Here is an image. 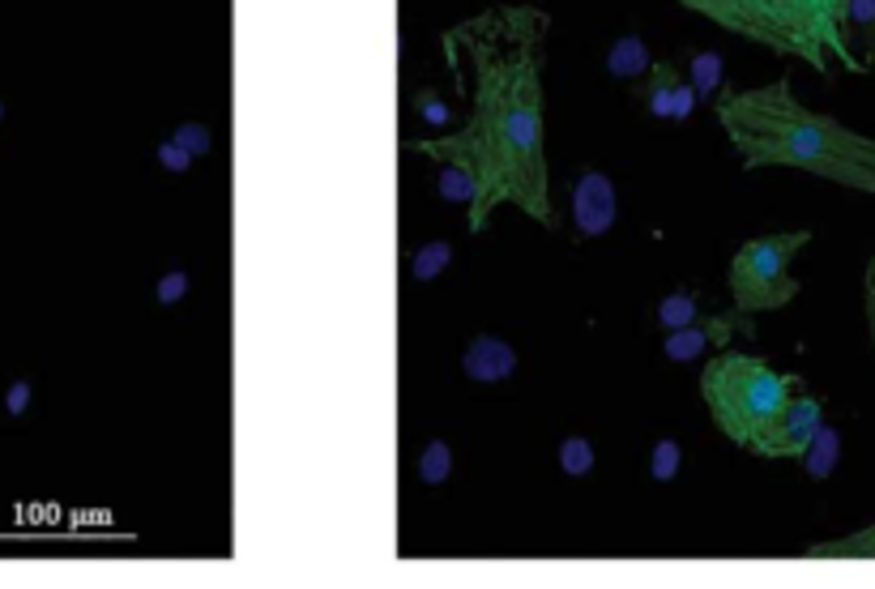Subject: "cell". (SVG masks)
Here are the masks:
<instances>
[{
	"label": "cell",
	"instance_id": "obj_1",
	"mask_svg": "<svg viewBox=\"0 0 875 589\" xmlns=\"http://www.w3.org/2000/svg\"><path fill=\"white\" fill-rule=\"evenodd\" d=\"M547 30V9L491 5L444 35L449 65L470 69V116L457 133L410 141V150L470 175V235H479L500 205L555 227L543 90Z\"/></svg>",
	"mask_w": 875,
	"mask_h": 589
},
{
	"label": "cell",
	"instance_id": "obj_2",
	"mask_svg": "<svg viewBox=\"0 0 875 589\" xmlns=\"http://www.w3.org/2000/svg\"><path fill=\"white\" fill-rule=\"evenodd\" d=\"M713 111L747 171H811L820 180L875 197V137H863L841 120L803 107L790 90V77H777L756 90H726L718 94Z\"/></svg>",
	"mask_w": 875,
	"mask_h": 589
},
{
	"label": "cell",
	"instance_id": "obj_3",
	"mask_svg": "<svg viewBox=\"0 0 875 589\" xmlns=\"http://www.w3.org/2000/svg\"><path fill=\"white\" fill-rule=\"evenodd\" d=\"M700 18L769 47L777 56L807 60L816 73L833 65L858 73L854 43L846 39V0H679Z\"/></svg>",
	"mask_w": 875,
	"mask_h": 589
},
{
	"label": "cell",
	"instance_id": "obj_4",
	"mask_svg": "<svg viewBox=\"0 0 875 589\" xmlns=\"http://www.w3.org/2000/svg\"><path fill=\"white\" fill-rule=\"evenodd\" d=\"M799 389V380L769 368L756 355H739V350H722L709 359L705 376H700V393L709 402V415L722 432L739 444H752L769 432V423L782 415V406L790 402V393Z\"/></svg>",
	"mask_w": 875,
	"mask_h": 589
},
{
	"label": "cell",
	"instance_id": "obj_5",
	"mask_svg": "<svg viewBox=\"0 0 875 589\" xmlns=\"http://www.w3.org/2000/svg\"><path fill=\"white\" fill-rule=\"evenodd\" d=\"M811 231H777L747 240L730 261V299L747 316L777 312L799 295V278L790 274V261L807 248Z\"/></svg>",
	"mask_w": 875,
	"mask_h": 589
},
{
	"label": "cell",
	"instance_id": "obj_6",
	"mask_svg": "<svg viewBox=\"0 0 875 589\" xmlns=\"http://www.w3.org/2000/svg\"><path fill=\"white\" fill-rule=\"evenodd\" d=\"M735 333H747V338L756 333V325H752V316H747V312H739V308L709 312V316L700 312L696 321H688V325H679V329L666 333L662 355L675 359V363H692V359H700V355H709V350H726L730 342H735Z\"/></svg>",
	"mask_w": 875,
	"mask_h": 589
},
{
	"label": "cell",
	"instance_id": "obj_7",
	"mask_svg": "<svg viewBox=\"0 0 875 589\" xmlns=\"http://www.w3.org/2000/svg\"><path fill=\"white\" fill-rule=\"evenodd\" d=\"M820 427H824L820 402H816L811 393L794 389L790 402L782 406V415H777V419L769 423V432L752 444V453H756V457H803V449H807L811 440H816Z\"/></svg>",
	"mask_w": 875,
	"mask_h": 589
},
{
	"label": "cell",
	"instance_id": "obj_8",
	"mask_svg": "<svg viewBox=\"0 0 875 589\" xmlns=\"http://www.w3.org/2000/svg\"><path fill=\"white\" fill-rule=\"evenodd\" d=\"M641 99L658 120H683V116H692V107H696V90L675 65L654 60L649 73L641 77Z\"/></svg>",
	"mask_w": 875,
	"mask_h": 589
},
{
	"label": "cell",
	"instance_id": "obj_9",
	"mask_svg": "<svg viewBox=\"0 0 875 589\" xmlns=\"http://www.w3.org/2000/svg\"><path fill=\"white\" fill-rule=\"evenodd\" d=\"M572 222L581 235H602L615 227V184L602 171H585L572 188Z\"/></svg>",
	"mask_w": 875,
	"mask_h": 589
},
{
	"label": "cell",
	"instance_id": "obj_10",
	"mask_svg": "<svg viewBox=\"0 0 875 589\" xmlns=\"http://www.w3.org/2000/svg\"><path fill=\"white\" fill-rule=\"evenodd\" d=\"M461 368H466L470 380H483V385H491V380H508L517 368V350L508 342H500V338H491V333H483V338L470 342Z\"/></svg>",
	"mask_w": 875,
	"mask_h": 589
},
{
	"label": "cell",
	"instance_id": "obj_11",
	"mask_svg": "<svg viewBox=\"0 0 875 589\" xmlns=\"http://www.w3.org/2000/svg\"><path fill=\"white\" fill-rule=\"evenodd\" d=\"M803 555L807 560H875V525H867L863 534L837 538V543H816Z\"/></svg>",
	"mask_w": 875,
	"mask_h": 589
},
{
	"label": "cell",
	"instance_id": "obj_12",
	"mask_svg": "<svg viewBox=\"0 0 875 589\" xmlns=\"http://www.w3.org/2000/svg\"><path fill=\"white\" fill-rule=\"evenodd\" d=\"M607 65H611V73L615 77H645L649 73V52H645V43L636 39V35H624L615 47H611V56H607Z\"/></svg>",
	"mask_w": 875,
	"mask_h": 589
},
{
	"label": "cell",
	"instance_id": "obj_13",
	"mask_svg": "<svg viewBox=\"0 0 875 589\" xmlns=\"http://www.w3.org/2000/svg\"><path fill=\"white\" fill-rule=\"evenodd\" d=\"M837 453H841V440H837V432H833V427H820V432H816V440L807 444L799 461H803V466L811 470V479H824V474H829V470L837 466Z\"/></svg>",
	"mask_w": 875,
	"mask_h": 589
},
{
	"label": "cell",
	"instance_id": "obj_14",
	"mask_svg": "<svg viewBox=\"0 0 875 589\" xmlns=\"http://www.w3.org/2000/svg\"><path fill=\"white\" fill-rule=\"evenodd\" d=\"M722 82V56L718 52H696L692 56V90L696 99H705V94H713Z\"/></svg>",
	"mask_w": 875,
	"mask_h": 589
},
{
	"label": "cell",
	"instance_id": "obj_15",
	"mask_svg": "<svg viewBox=\"0 0 875 589\" xmlns=\"http://www.w3.org/2000/svg\"><path fill=\"white\" fill-rule=\"evenodd\" d=\"M449 470H453L449 444L432 440V444L423 449V457H419V479H423V483H444V479H449Z\"/></svg>",
	"mask_w": 875,
	"mask_h": 589
},
{
	"label": "cell",
	"instance_id": "obj_16",
	"mask_svg": "<svg viewBox=\"0 0 875 589\" xmlns=\"http://www.w3.org/2000/svg\"><path fill=\"white\" fill-rule=\"evenodd\" d=\"M700 316V308H696V299L692 295H666L662 299V308H658V321L666 325V329H679V325H688V321H696Z\"/></svg>",
	"mask_w": 875,
	"mask_h": 589
},
{
	"label": "cell",
	"instance_id": "obj_17",
	"mask_svg": "<svg viewBox=\"0 0 875 589\" xmlns=\"http://www.w3.org/2000/svg\"><path fill=\"white\" fill-rule=\"evenodd\" d=\"M875 0H846V39H871Z\"/></svg>",
	"mask_w": 875,
	"mask_h": 589
},
{
	"label": "cell",
	"instance_id": "obj_18",
	"mask_svg": "<svg viewBox=\"0 0 875 589\" xmlns=\"http://www.w3.org/2000/svg\"><path fill=\"white\" fill-rule=\"evenodd\" d=\"M560 466L572 474V479H581V474L594 470V449L585 440H564L560 444Z\"/></svg>",
	"mask_w": 875,
	"mask_h": 589
},
{
	"label": "cell",
	"instance_id": "obj_19",
	"mask_svg": "<svg viewBox=\"0 0 875 589\" xmlns=\"http://www.w3.org/2000/svg\"><path fill=\"white\" fill-rule=\"evenodd\" d=\"M449 257H453L449 244H432V248H423L419 257H415V278H423V282H427V278H436L440 269L449 265Z\"/></svg>",
	"mask_w": 875,
	"mask_h": 589
},
{
	"label": "cell",
	"instance_id": "obj_20",
	"mask_svg": "<svg viewBox=\"0 0 875 589\" xmlns=\"http://www.w3.org/2000/svg\"><path fill=\"white\" fill-rule=\"evenodd\" d=\"M440 193L449 197V201H466V205H470V197H474V184H470V175H466V171L444 167V171H440Z\"/></svg>",
	"mask_w": 875,
	"mask_h": 589
},
{
	"label": "cell",
	"instance_id": "obj_21",
	"mask_svg": "<svg viewBox=\"0 0 875 589\" xmlns=\"http://www.w3.org/2000/svg\"><path fill=\"white\" fill-rule=\"evenodd\" d=\"M675 470H679V444L675 440H662L658 444V453H654V479H675Z\"/></svg>",
	"mask_w": 875,
	"mask_h": 589
},
{
	"label": "cell",
	"instance_id": "obj_22",
	"mask_svg": "<svg viewBox=\"0 0 875 589\" xmlns=\"http://www.w3.org/2000/svg\"><path fill=\"white\" fill-rule=\"evenodd\" d=\"M863 308H867V333L875 346V257L867 261V274H863Z\"/></svg>",
	"mask_w": 875,
	"mask_h": 589
},
{
	"label": "cell",
	"instance_id": "obj_23",
	"mask_svg": "<svg viewBox=\"0 0 875 589\" xmlns=\"http://www.w3.org/2000/svg\"><path fill=\"white\" fill-rule=\"evenodd\" d=\"M26 402H30V389H26V385H13V389H9V415H22Z\"/></svg>",
	"mask_w": 875,
	"mask_h": 589
}]
</instances>
